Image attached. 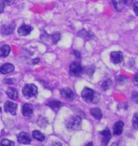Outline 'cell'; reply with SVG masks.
<instances>
[{
    "instance_id": "cell-21",
    "label": "cell",
    "mask_w": 138,
    "mask_h": 146,
    "mask_svg": "<svg viewBox=\"0 0 138 146\" xmlns=\"http://www.w3.org/2000/svg\"><path fill=\"white\" fill-rule=\"evenodd\" d=\"M32 137H33L34 139L39 141H44V139H45L44 135L41 132L38 131V130H34V131L32 132Z\"/></svg>"
},
{
    "instance_id": "cell-29",
    "label": "cell",
    "mask_w": 138,
    "mask_h": 146,
    "mask_svg": "<svg viewBox=\"0 0 138 146\" xmlns=\"http://www.w3.org/2000/svg\"><path fill=\"white\" fill-rule=\"evenodd\" d=\"M2 1L4 3L5 5H12L15 2V0H2Z\"/></svg>"
},
{
    "instance_id": "cell-15",
    "label": "cell",
    "mask_w": 138,
    "mask_h": 146,
    "mask_svg": "<svg viewBox=\"0 0 138 146\" xmlns=\"http://www.w3.org/2000/svg\"><path fill=\"white\" fill-rule=\"evenodd\" d=\"M125 124L123 121H117L115 123V125L113 126V134L116 136H119L120 135L122 132H123V129H124Z\"/></svg>"
},
{
    "instance_id": "cell-25",
    "label": "cell",
    "mask_w": 138,
    "mask_h": 146,
    "mask_svg": "<svg viewBox=\"0 0 138 146\" xmlns=\"http://www.w3.org/2000/svg\"><path fill=\"white\" fill-rule=\"evenodd\" d=\"M0 145L3 146H14L15 143L11 141H9L7 139H3L0 142Z\"/></svg>"
},
{
    "instance_id": "cell-13",
    "label": "cell",
    "mask_w": 138,
    "mask_h": 146,
    "mask_svg": "<svg viewBox=\"0 0 138 146\" xmlns=\"http://www.w3.org/2000/svg\"><path fill=\"white\" fill-rule=\"evenodd\" d=\"M99 133L103 136V138H102L103 145H107L108 143L109 142V141H110L111 138H112V133L110 132V130L107 128V129H105L104 130H103V131H101Z\"/></svg>"
},
{
    "instance_id": "cell-23",
    "label": "cell",
    "mask_w": 138,
    "mask_h": 146,
    "mask_svg": "<svg viewBox=\"0 0 138 146\" xmlns=\"http://www.w3.org/2000/svg\"><path fill=\"white\" fill-rule=\"evenodd\" d=\"M112 86V81L111 79H108V80H106L103 82V84H102V88L105 91L108 90L109 88H111V87Z\"/></svg>"
},
{
    "instance_id": "cell-7",
    "label": "cell",
    "mask_w": 138,
    "mask_h": 146,
    "mask_svg": "<svg viewBox=\"0 0 138 146\" xmlns=\"http://www.w3.org/2000/svg\"><path fill=\"white\" fill-rule=\"evenodd\" d=\"M22 114L24 117L31 118L33 114V106L31 104H24L22 107Z\"/></svg>"
},
{
    "instance_id": "cell-34",
    "label": "cell",
    "mask_w": 138,
    "mask_h": 146,
    "mask_svg": "<svg viewBox=\"0 0 138 146\" xmlns=\"http://www.w3.org/2000/svg\"><path fill=\"white\" fill-rule=\"evenodd\" d=\"M134 84L135 85H137L138 84V74H136L135 76H134Z\"/></svg>"
},
{
    "instance_id": "cell-37",
    "label": "cell",
    "mask_w": 138,
    "mask_h": 146,
    "mask_svg": "<svg viewBox=\"0 0 138 146\" xmlns=\"http://www.w3.org/2000/svg\"><path fill=\"white\" fill-rule=\"evenodd\" d=\"M39 61H40V60L38 59V58H37V59H35V60L32 61V63H33V64H37V63H38Z\"/></svg>"
},
{
    "instance_id": "cell-5",
    "label": "cell",
    "mask_w": 138,
    "mask_h": 146,
    "mask_svg": "<svg viewBox=\"0 0 138 146\" xmlns=\"http://www.w3.org/2000/svg\"><path fill=\"white\" fill-rule=\"evenodd\" d=\"M15 27V23H11L9 24H3L0 27V33L2 35H9L13 32Z\"/></svg>"
},
{
    "instance_id": "cell-3",
    "label": "cell",
    "mask_w": 138,
    "mask_h": 146,
    "mask_svg": "<svg viewBox=\"0 0 138 146\" xmlns=\"http://www.w3.org/2000/svg\"><path fill=\"white\" fill-rule=\"evenodd\" d=\"M83 71L84 69L79 62H73L69 65V72L71 76H74V77L80 76L83 72Z\"/></svg>"
},
{
    "instance_id": "cell-19",
    "label": "cell",
    "mask_w": 138,
    "mask_h": 146,
    "mask_svg": "<svg viewBox=\"0 0 138 146\" xmlns=\"http://www.w3.org/2000/svg\"><path fill=\"white\" fill-rule=\"evenodd\" d=\"M11 52V47L9 45H3L0 46V57H7L9 56Z\"/></svg>"
},
{
    "instance_id": "cell-33",
    "label": "cell",
    "mask_w": 138,
    "mask_h": 146,
    "mask_svg": "<svg viewBox=\"0 0 138 146\" xmlns=\"http://www.w3.org/2000/svg\"><path fill=\"white\" fill-rule=\"evenodd\" d=\"M4 84H14V81L12 80V79H5L3 80Z\"/></svg>"
},
{
    "instance_id": "cell-30",
    "label": "cell",
    "mask_w": 138,
    "mask_h": 146,
    "mask_svg": "<svg viewBox=\"0 0 138 146\" xmlns=\"http://www.w3.org/2000/svg\"><path fill=\"white\" fill-rule=\"evenodd\" d=\"M4 7H5V4L2 1H0V14L3 13V11H4Z\"/></svg>"
},
{
    "instance_id": "cell-26",
    "label": "cell",
    "mask_w": 138,
    "mask_h": 146,
    "mask_svg": "<svg viewBox=\"0 0 138 146\" xmlns=\"http://www.w3.org/2000/svg\"><path fill=\"white\" fill-rule=\"evenodd\" d=\"M138 113H135L133 116V125L134 129H138Z\"/></svg>"
},
{
    "instance_id": "cell-39",
    "label": "cell",
    "mask_w": 138,
    "mask_h": 146,
    "mask_svg": "<svg viewBox=\"0 0 138 146\" xmlns=\"http://www.w3.org/2000/svg\"><path fill=\"white\" fill-rule=\"evenodd\" d=\"M1 110H2V108H0V112H1Z\"/></svg>"
},
{
    "instance_id": "cell-20",
    "label": "cell",
    "mask_w": 138,
    "mask_h": 146,
    "mask_svg": "<svg viewBox=\"0 0 138 146\" xmlns=\"http://www.w3.org/2000/svg\"><path fill=\"white\" fill-rule=\"evenodd\" d=\"M6 93L10 99L13 100H15L18 98V92L14 88H9L6 92Z\"/></svg>"
},
{
    "instance_id": "cell-14",
    "label": "cell",
    "mask_w": 138,
    "mask_h": 146,
    "mask_svg": "<svg viewBox=\"0 0 138 146\" xmlns=\"http://www.w3.org/2000/svg\"><path fill=\"white\" fill-rule=\"evenodd\" d=\"M14 70H15L14 65L11 64H9V63L4 64L2 65L0 67V73L1 74H3V75L12 72Z\"/></svg>"
},
{
    "instance_id": "cell-2",
    "label": "cell",
    "mask_w": 138,
    "mask_h": 146,
    "mask_svg": "<svg viewBox=\"0 0 138 146\" xmlns=\"http://www.w3.org/2000/svg\"><path fill=\"white\" fill-rule=\"evenodd\" d=\"M82 124V118L80 116H76L71 117L67 122L65 127L69 131H78L81 129Z\"/></svg>"
},
{
    "instance_id": "cell-12",
    "label": "cell",
    "mask_w": 138,
    "mask_h": 146,
    "mask_svg": "<svg viewBox=\"0 0 138 146\" xmlns=\"http://www.w3.org/2000/svg\"><path fill=\"white\" fill-rule=\"evenodd\" d=\"M18 142L20 144H24V145H29L31 143V139L29 136L28 135V133L25 132H22L17 137Z\"/></svg>"
},
{
    "instance_id": "cell-22",
    "label": "cell",
    "mask_w": 138,
    "mask_h": 146,
    "mask_svg": "<svg viewBox=\"0 0 138 146\" xmlns=\"http://www.w3.org/2000/svg\"><path fill=\"white\" fill-rule=\"evenodd\" d=\"M37 124L39 125L40 127H41V128H44V127H46L48 125V120L45 118V117H44V116H40V118L37 120Z\"/></svg>"
},
{
    "instance_id": "cell-10",
    "label": "cell",
    "mask_w": 138,
    "mask_h": 146,
    "mask_svg": "<svg viewBox=\"0 0 138 146\" xmlns=\"http://www.w3.org/2000/svg\"><path fill=\"white\" fill-rule=\"evenodd\" d=\"M111 60L113 64H120L123 60V54L121 52H112L111 53Z\"/></svg>"
},
{
    "instance_id": "cell-1",
    "label": "cell",
    "mask_w": 138,
    "mask_h": 146,
    "mask_svg": "<svg viewBox=\"0 0 138 146\" xmlns=\"http://www.w3.org/2000/svg\"><path fill=\"white\" fill-rule=\"evenodd\" d=\"M82 98L86 103L97 104L100 100V94L90 88H85L82 92Z\"/></svg>"
},
{
    "instance_id": "cell-6",
    "label": "cell",
    "mask_w": 138,
    "mask_h": 146,
    "mask_svg": "<svg viewBox=\"0 0 138 146\" xmlns=\"http://www.w3.org/2000/svg\"><path fill=\"white\" fill-rule=\"evenodd\" d=\"M61 96L65 98V99L68 100L69 101H72L75 99V94L73 93V92L69 88H64L60 91Z\"/></svg>"
},
{
    "instance_id": "cell-16",
    "label": "cell",
    "mask_w": 138,
    "mask_h": 146,
    "mask_svg": "<svg viewBox=\"0 0 138 146\" xmlns=\"http://www.w3.org/2000/svg\"><path fill=\"white\" fill-rule=\"evenodd\" d=\"M47 105L51 108L53 111H58L59 108L62 107V103L57 100H52L48 101Z\"/></svg>"
},
{
    "instance_id": "cell-32",
    "label": "cell",
    "mask_w": 138,
    "mask_h": 146,
    "mask_svg": "<svg viewBox=\"0 0 138 146\" xmlns=\"http://www.w3.org/2000/svg\"><path fill=\"white\" fill-rule=\"evenodd\" d=\"M94 72H95V68H93L92 67H89L88 68L86 69V72L88 74L91 72V75H92V74H94Z\"/></svg>"
},
{
    "instance_id": "cell-27",
    "label": "cell",
    "mask_w": 138,
    "mask_h": 146,
    "mask_svg": "<svg viewBox=\"0 0 138 146\" xmlns=\"http://www.w3.org/2000/svg\"><path fill=\"white\" fill-rule=\"evenodd\" d=\"M116 80L120 84H124V82L126 80V77H125L124 76H117Z\"/></svg>"
},
{
    "instance_id": "cell-35",
    "label": "cell",
    "mask_w": 138,
    "mask_h": 146,
    "mask_svg": "<svg viewBox=\"0 0 138 146\" xmlns=\"http://www.w3.org/2000/svg\"><path fill=\"white\" fill-rule=\"evenodd\" d=\"M134 0H126V5H131L133 3Z\"/></svg>"
},
{
    "instance_id": "cell-17",
    "label": "cell",
    "mask_w": 138,
    "mask_h": 146,
    "mask_svg": "<svg viewBox=\"0 0 138 146\" xmlns=\"http://www.w3.org/2000/svg\"><path fill=\"white\" fill-rule=\"evenodd\" d=\"M114 7L118 11H121L126 5V0H112Z\"/></svg>"
},
{
    "instance_id": "cell-28",
    "label": "cell",
    "mask_w": 138,
    "mask_h": 146,
    "mask_svg": "<svg viewBox=\"0 0 138 146\" xmlns=\"http://www.w3.org/2000/svg\"><path fill=\"white\" fill-rule=\"evenodd\" d=\"M132 99L133 100L135 101V103H137V99H138V93L137 92H134L132 94Z\"/></svg>"
},
{
    "instance_id": "cell-24",
    "label": "cell",
    "mask_w": 138,
    "mask_h": 146,
    "mask_svg": "<svg viewBox=\"0 0 138 146\" xmlns=\"http://www.w3.org/2000/svg\"><path fill=\"white\" fill-rule=\"evenodd\" d=\"M51 38V40H52V43L56 44V43H58V41L61 39V34L58 33V32H56V33H53V35H51L49 36Z\"/></svg>"
},
{
    "instance_id": "cell-38",
    "label": "cell",
    "mask_w": 138,
    "mask_h": 146,
    "mask_svg": "<svg viewBox=\"0 0 138 146\" xmlns=\"http://www.w3.org/2000/svg\"><path fill=\"white\" fill-rule=\"evenodd\" d=\"M86 146H89V145H93V143L92 142H90V143H88V144H86Z\"/></svg>"
},
{
    "instance_id": "cell-18",
    "label": "cell",
    "mask_w": 138,
    "mask_h": 146,
    "mask_svg": "<svg viewBox=\"0 0 138 146\" xmlns=\"http://www.w3.org/2000/svg\"><path fill=\"white\" fill-rule=\"evenodd\" d=\"M91 114L93 117H95L96 120H101L103 117V113L101 109L99 108H94L91 109Z\"/></svg>"
},
{
    "instance_id": "cell-8",
    "label": "cell",
    "mask_w": 138,
    "mask_h": 146,
    "mask_svg": "<svg viewBox=\"0 0 138 146\" xmlns=\"http://www.w3.org/2000/svg\"><path fill=\"white\" fill-rule=\"evenodd\" d=\"M18 105L16 104L13 103L11 101H7L4 104V111L6 112H10L11 115H15L16 114V110H17Z\"/></svg>"
},
{
    "instance_id": "cell-9",
    "label": "cell",
    "mask_w": 138,
    "mask_h": 146,
    "mask_svg": "<svg viewBox=\"0 0 138 146\" xmlns=\"http://www.w3.org/2000/svg\"><path fill=\"white\" fill-rule=\"evenodd\" d=\"M33 30L32 27L30 25H26V24H23L18 28V34L20 36H26L28 35H29L32 32V31Z\"/></svg>"
},
{
    "instance_id": "cell-4",
    "label": "cell",
    "mask_w": 138,
    "mask_h": 146,
    "mask_svg": "<svg viewBox=\"0 0 138 146\" xmlns=\"http://www.w3.org/2000/svg\"><path fill=\"white\" fill-rule=\"evenodd\" d=\"M38 92V88L33 84H26L23 88V94L27 98H30L32 96H36Z\"/></svg>"
},
{
    "instance_id": "cell-36",
    "label": "cell",
    "mask_w": 138,
    "mask_h": 146,
    "mask_svg": "<svg viewBox=\"0 0 138 146\" xmlns=\"http://www.w3.org/2000/svg\"><path fill=\"white\" fill-rule=\"evenodd\" d=\"M73 53H74V55L75 56H77V57H80L81 56V55H80V53L78 52H76V51H73Z\"/></svg>"
},
{
    "instance_id": "cell-11",
    "label": "cell",
    "mask_w": 138,
    "mask_h": 146,
    "mask_svg": "<svg viewBox=\"0 0 138 146\" xmlns=\"http://www.w3.org/2000/svg\"><path fill=\"white\" fill-rule=\"evenodd\" d=\"M78 35L85 41H89L94 37V33H92L90 31H86V29H82L78 32Z\"/></svg>"
},
{
    "instance_id": "cell-31",
    "label": "cell",
    "mask_w": 138,
    "mask_h": 146,
    "mask_svg": "<svg viewBox=\"0 0 138 146\" xmlns=\"http://www.w3.org/2000/svg\"><path fill=\"white\" fill-rule=\"evenodd\" d=\"M137 6L138 3L136 2V3H134L133 5V10L134 11H135V14H136V15H138V11H137Z\"/></svg>"
}]
</instances>
